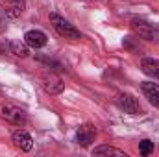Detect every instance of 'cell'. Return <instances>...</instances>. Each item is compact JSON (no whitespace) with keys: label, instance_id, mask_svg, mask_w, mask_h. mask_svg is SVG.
I'll return each instance as SVG.
<instances>
[{"label":"cell","instance_id":"9c48e42d","mask_svg":"<svg viewBox=\"0 0 159 157\" xmlns=\"http://www.w3.org/2000/svg\"><path fill=\"white\" fill-rule=\"evenodd\" d=\"M24 43L28 46H32V48H43L46 44V35L39 30H30L24 35Z\"/></svg>","mask_w":159,"mask_h":157},{"label":"cell","instance_id":"9a60e30c","mask_svg":"<svg viewBox=\"0 0 159 157\" xmlns=\"http://www.w3.org/2000/svg\"><path fill=\"white\" fill-rule=\"evenodd\" d=\"M37 59H39V61H43V63H46L48 67H56L57 70H65V69H63V67H61V65H59L57 61H54V59H50V57H44V56H37Z\"/></svg>","mask_w":159,"mask_h":157},{"label":"cell","instance_id":"ba28073f","mask_svg":"<svg viewBox=\"0 0 159 157\" xmlns=\"http://www.w3.org/2000/svg\"><path fill=\"white\" fill-rule=\"evenodd\" d=\"M141 89H143L144 98H146L154 107H159V85H157V83L146 81V83H143V85H141Z\"/></svg>","mask_w":159,"mask_h":157},{"label":"cell","instance_id":"3957f363","mask_svg":"<svg viewBox=\"0 0 159 157\" xmlns=\"http://www.w3.org/2000/svg\"><path fill=\"white\" fill-rule=\"evenodd\" d=\"M131 30H133L141 39L159 41V28H156V26L150 24V22L141 20V19H133V20H131Z\"/></svg>","mask_w":159,"mask_h":157},{"label":"cell","instance_id":"5bb4252c","mask_svg":"<svg viewBox=\"0 0 159 157\" xmlns=\"http://www.w3.org/2000/svg\"><path fill=\"white\" fill-rule=\"evenodd\" d=\"M152 152H154V142L150 139H144L139 142V154L141 155H150Z\"/></svg>","mask_w":159,"mask_h":157},{"label":"cell","instance_id":"6da1fadb","mask_svg":"<svg viewBox=\"0 0 159 157\" xmlns=\"http://www.w3.org/2000/svg\"><path fill=\"white\" fill-rule=\"evenodd\" d=\"M50 24L54 26V30L61 35V37H65V39H80L81 37V34H80V30L74 26V24H70L67 19H63L61 15H57V13H50Z\"/></svg>","mask_w":159,"mask_h":157},{"label":"cell","instance_id":"8fae6325","mask_svg":"<svg viewBox=\"0 0 159 157\" xmlns=\"http://www.w3.org/2000/svg\"><path fill=\"white\" fill-rule=\"evenodd\" d=\"M7 50H9L13 56H17V57H28V54H30L28 44H26V43H19V41H9Z\"/></svg>","mask_w":159,"mask_h":157},{"label":"cell","instance_id":"5b68a950","mask_svg":"<svg viewBox=\"0 0 159 157\" xmlns=\"http://www.w3.org/2000/svg\"><path fill=\"white\" fill-rule=\"evenodd\" d=\"M94 139H96V128L93 124H83V126L78 128V131H76V142H78L80 146L87 148L91 142H94Z\"/></svg>","mask_w":159,"mask_h":157},{"label":"cell","instance_id":"52a82bcc","mask_svg":"<svg viewBox=\"0 0 159 157\" xmlns=\"http://www.w3.org/2000/svg\"><path fill=\"white\" fill-rule=\"evenodd\" d=\"M11 139H13L15 146H17V148H20L22 152H30V150H32V146H34V141H32L30 133H28V131H24V129H17V131L11 135Z\"/></svg>","mask_w":159,"mask_h":157},{"label":"cell","instance_id":"30bf717a","mask_svg":"<svg viewBox=\"0 0 159 157\" xmlns=\"http://www.w3.org/2000/svg\"><path fill=\"white\" fill-rule=\"evenodd\" d=\"M141 70L150 76L154 79H159V59H154V57H144L141 61Z\"/></svg>","mask_w":159,"mask_h":157},{"label":"cell","instance_id":"2e32d148","mask_svg":"<svg viewBox=\"0 0 159 157\" xmlns=\"http://www.w3.org/2000/svg\"><path fill=\"white\" fill-rule=\"evenodd\" d=\"M4 30H6V19H4V17L0 15V34H2Z\"/></svg>","mask_w":159,"mask_h":157},{"label":"cell","instance_id":"7a4b0ae2","mask_svg":"<svg viewBox=\"0 0 159 157\" xmlns=\"http://www.w3.org/2000/svg\"><path fill=\"white\" fill-rule=\"evenodd\" d=\"M0 118H4L9 124H15V126H24L28 122L26 113L13 104H0Z\"/></svg>","mask_w":159,"mask_h":157},{"label":"cell","instance_id":"7c38bea8","mask_svg":"<svg viewBox=\"0 0 159 157\" xmlns=\"http://www.w3.org/2000/svg\"><path fill=\"white\" fill-rule=\"evenodd\" d=\"M93 155H117V157H128L124 150L113 148V146H98L93 150Z\"/></svg>","mask_w":159,"mask_h":157},{"label":"cell","instance_id":"8992f818","mask_svg":"<svg viewBox=\"0 0 159 157\" xmlns=\"http://www.w3.org/2000/svg\"><path fill=\"white\" fill-rule=\"evenodd\" d=\"M119 105H120V109H124V111L129 113V115H139V113L143 111L141 104H139L137 98H133L131 94H120L119 96Z\"/></svg>","mask_w":159,"mask_h":157},{"label":"cell","instance_id":"277c9868","mask_svg":"<svg viewBox=\"0 0 159 157\" xmlns=\"http://www.w3.org/2000/svg\"><path fill=\"white\" fill-rule=\"evenodd\" d=\"M41 83H43L44 91L50 92V94H59V92H63V89H65L63 79L59 78L57 74H54V72L43 74V76H41Z\"/></svg>","mask_w":159,"mask_h":157},{"label":"cell","instance_id":"4fadbf2b","mask_svg":"<svg viewBox=\"0 0 159 157\" xmlns=\"http://www.w3.org/2000/svg\"><path fill=\"white\" fill-rule=\"evenodd\" d=\"M9 4H11V7H9V15L11 17H17L19 13H22V9H24V0H7Z\"/></svg>","mask_w":159,"mask_h":157}]
</instances>
